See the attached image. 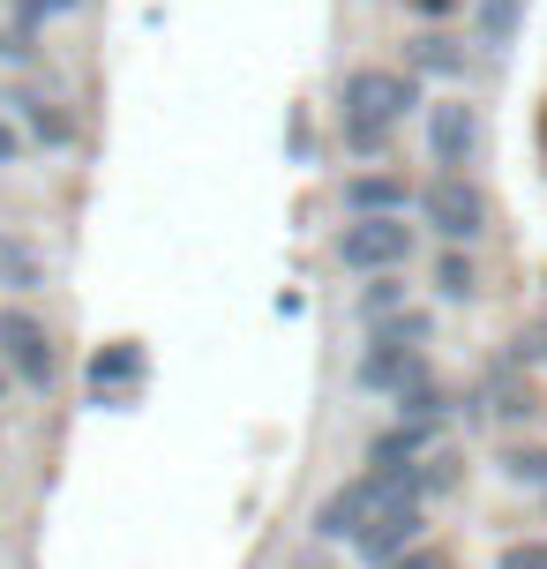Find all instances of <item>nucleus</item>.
<instances>
[{
	"instance_id": "23",
	"label": "nucleus",
	"mask_w": 547,
	"mask_h": 569,
	"mask_svg": "<svg viewBox=\"0 0 547 569\" xmlns=\"http://www.w3.org/2000/svg\"><path fill=\"white\" fill-rule=\"evenodd\" d=\"M412 8H420V16H450L458 0H412Z\"/></svg>"
},
{
	"instance_id": "16",
	"label": "nucleus",
	"mask_w": 547,
	"mask_h": 569,
	"mask_svg": "<svg viewBox=\"0 0 547 569\" xmlns=\"http://www.w3.org/2000/svg\"><path fill=\"white\" fill-rule=\"evenodd\" d=\"M503 472L518 487H533V495H547V450H510L503 457Z\"/></svg>"
},
{
	"instance_id": "17",
	"label": "nucleus",
	"mask_w": 547,
	"mask_h": 569,
	"mask_svg": "<svg viewBox=\"0 0 547 569\" xmlns=\"http://www.w3.org/2000/svg\"><path fill=\"white\" fill-rule=\"evenodd\" d=\"M435 292H442V300H473V262L442 256V262H435Z\"/></svg>"
},
{
	"instance_id": "6",
	"label": "nucleus",
	"mask_w": 547,
	"mask_h": 569,
	"mask_svg": "<svg viewBox=\"0 0 547 569\" xmlns=\"http://www.w3.org/2000/svg\"><path fill=\"white\" fill-rule=\"evenodd\" d=\"M428 150L442 172H465L473 166V150H480V113L465 106V98H442V106H428Z\"/></svg>"
},
{
	"instance_id": "24",
	"label": "nucleus",
	"mask_w": 547,
	"mask_h": 569,
	"mask_svg": "<svg viewBox=\"0 0 547 569\" xmlns=\"http://www.w3.org/2000/svg\"><path fill=\"white\" fill-rule=\"evenodd\" d=\"M0 398H8V368H0Z\"/></svg>"
},
{
	"instance_id": "12",
	"label": "nucleus",
	"mask_w": 547,
	"mask_h": 569,
	"mask_svg": "<svg viewBox=\"0 0 547 569\" xmlns=\"http://www.w3.org/2000/svg\"><path fill=\"white\" fill-rule=\"evenodd\" d=\"M16 106H23V120H30V136H38V142H68V136H76V120L60 113L53 98H38V90H23Z\"/></svg>"
},
{
	"instance_id": "9",
	"label": "nucleus",
	"mask_w": 547,
	"mask_h": 569,
	"mask_svg": "<svg viewBox=\"0 0 547 569\" xmlns=\"http://www.w3.org/2000/svg\"><path fill=\"white\" fill-rule=\"evenodd\" d=\"M405 202H412V188H405L398 172H352L346 180V210L352 218H405Z\"/></svg>"
},
{
	"instance_id": "15",
	"label": "nucleus",
	"mask_w": 547,
	"mask_h": 569,
	"mask_svg": "<svg viewBox=\"0 0 547 569\" xmlns=\"http://www.w3.org/2000/svg\"><path fill=\"white\" fill-rule=\"evenodd\" d=\"M412 68H428V76H458L465 53L450 46V38H420V46H412Z\"/></svg>"
},
{
	"instance_id": "4",
	"label": "nucleus",
	"mask_w": 547,
	"mask_h": 569,
	"mask_svg": "<svg viewBox=\"0 0 547 569\" xmlns=\"http://www.w3.org/2000/svg\"><path fill=\"white\" fill-rule=\"evenodd\" d=\"M338 262L360 270V278L405 270V262H412V226H405V218H352V226L338 232Z\"/></svg>"
},
{
	"instance_id": "7",
	"label": "nucleus",
	"mask_w": 547,
	"mask_h": 569,
	"mask_svg": "<svg viewBox=\"0 0 547 569\" xmlns=\"http://www.w3.org/2000/svg\"><path fill=\"white\" fill-rule=\"evenodd\" d=\"M360 382H368V390L405 398L412 382H428V360H420V345H412V338H375L368 360H360Z\"/></svg>"
},
{
	"instance_id": "20",
	"label": "nucleus",
	"mask_w": 547,
	"mask_h": 569,
	"mask_svg": "<svg viewBox=\"0 0 547 569\" xmlns=\"http://www.w3.org/2000/svg\"><path fill=\"white\" fill-rule=\"evenodd\" d=\"M390 569H442V555H435V547H405Z\"/></svg>"
},
{
	"instance_id": "13",
	"label": "nucleus",
	"mask_w": 547,
	"mask_h": 569,
	"mask_svg": "<svg viewBox=\"0 0 547 569\" xmlns=\"http://www.w3.org/2000/svg\"><path fill=\"white\" fill-rule=\"evenodd\" d=\"M360 315H368V322H390V315H405V284L390 278V270H375V284L360 292Z\"/></svg>"
},
{
	"instance_id": "1",
	"label": "nucleus",
	"mask_w": 547,
	"mask_h": 569,
	"mask_svg": "<svg viewBox=\"0 0 547 569\" xmlns=\"http://www.w3.org/2000/svg\"><path fill=\"white\" fill-rule=\"evenodd\" d=\"M412 106H420V83L412 76H398V68H352L346 76V150L375 158Z\"/></svg>"
},
{
	"instance_id": "22",
	"label": "nucleus",
	"mask_w": 547,
	"mask_h": 569,
	"mask_svg": "<svg viewBox=\"0 0 547 569\" xmlns=\"http://www.w3.org/2000/svg\"><path fill=\"white\" fill-rule=\"evenodd\" d=\"M16 150H23V136H16V128L0 120V166H16Z\"/></svg>"
},
{
	"instance_id": "5",
	"label": "nucleus",
	"mask_w": 547,
	"mask_h": 569,
	"mask_svg": "<svg viewBox=\"0 0 547 569\" xmlns=\"http://www.w3.org/2000/svg\"><path fill=\"white\" fill-rule=\"evenodd\" d=\"M0 368L16 375V382H30V390L53 382V330L30 308H0Z\"/></svg>"
},
{
	"instance_id": "18",
	"label": "nucleus",
	"mask_w": 547,
	"mask_h": 569,
	"mask_svg": "<svg viewBox=\"0 0 547 569\" xmlns=\"http://www.w3.org/2000/svg\"><path fill=\"white\" fill-rule=\"evenodd\" d=\"M503 569H547V540H518V547H503Z\"/></svg>"
},
{
	"instance_id": "2",
	"label": "nucleus",
	"mask_w": 547,
	"mask_h": 569,
	"mask_svg": "<svg viewBox=\"0 0 547 569\" xmlns=\"http://www.w3.org/2000/svg\"><path fill=\"white\" fill-rule=\"evenodd\" d=\"M398 502H420V480H412V472H375V465H368L360 480L338 487V495L316 510V532H322V540H360L375 517H390Z\"/></svg>"
},
{
	"instance_id": "8",
	"label": "nucleus",
	"mask_w": 547,
	"mask_h": 569,
	"mask_svg": "<svg viewBox=\"0 0 547 569\" xmlns=\"http://www.w3.org/2000/svg\"><path fill=\"white\" fill-rule=\"evenodd\" d=\"M435 427L442 420H405V427H390V435H375L368 465L375 472H412L420 457H435Z\"/></svg>"
},
{
	"instance_id": "19",
	"label": "nucleus",
	"mask_w": 547,
	"mask_h": 569,
	"mask_svg": "<svg viewBox=\"0 0 547 569\" xmlns=\"http://www.w3.org/2000/svg\"><path fill=\"white\" fill-rule=\"evenodd\" d=\"M68 8H83V0H23V23H46V16H68Z\"/></svg>"
},
{
	"instance_id": "14",
	"label": "nucleus",
	"mask_w": 547,
	"mask_h": 569,
	"mask_svg": "<svg viewBox=\"0 0 547 569\" xmlns=\"http://www.w3.org/2000/svg\"><path fill=\"white\" fill-rule=\"evenodd\" d=\"M518 8H525V0H480V38H488V46H510Z\"/></svg>"
},
{
	"instance_id": "3",
	"label": "nucleus",
	"mask_w": 547,
	"mask_h": 569,
	"mask_svg": "<svg viewBox=\"0 0 547 569\" xmlns=\"http://www.w3.org/2000/svg\"><path fill=\"white\" fill-rule=\"evenodd\" d=\"M420 218L458 248V240H480V232H488V196H480L465 172H435L428 188H420Z\"/></svg>"
},
{
	"instance_id": "11",
	"label": "nucleus",
	"mask_w": 547,
	"mask_h": 569,
	"mask_svg": "<svg viewBox=\"0 0 547 569\" xmlns=\"http://www.w3.org/2000/svg\"><path fill=\"white\" fill-rule=\"evenodd\" d=\"M136 382H143V352H136V345H113V352L90 360V390H98V405L120 398V390H136Z\"/></svg>"
},
{
	"instance_id": "21",
	"label": "nucleus",
	"mask_w": 547,
	"mask_h": 569,
	"mask_svg": "<svg viewBox=\"0 0 547 569\" xmlns=\"http://www.w3.org/2000/svg\"><path fill=\"white\" fill-rule=\"evenodd\" d=\"M0 60H30V30H0Z\"/></svg>"
},
{
	"instance_id": "10",
	"label": "nucleus",
	"mask_w": 547,
	"mask_h": 569,
	"mask_svg": "<svg viewBox=\"0 0 547 569\" xmlns=\"http://www.w3.org/2000/svg\"><path fill=\"white\" fill-rule=\"evenodd\" d=\"M352 547H360L368 562H398L405 547H420V502H398L390 517H375V525H368Z\"/></svg>"
}]
</instances>
